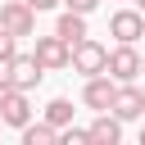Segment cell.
<instances>
[{"mask_svg": "<svg viewBox=\"0 0 145 145\" xmlns=\"http://www.w3.org/2000/svg\"><path fill=\"white\" fill-rule=\"evenodd\" d=\"M104 54H109V45H100L95 36H82L77 45H68V68L82 77H95V72H104Z\"/></svg>", "mask_w": 145, "mask_h": 145, "instance_id": "obj_1", "label": "cell"}, {"mask_svg": "<svg viewBox=\"0 0 145 145\" xmlns=\"http://www.w3.org/2000/svg\"><path fill=\"white\" fill-rule=\"evenodd\" d=\"M0 27L23 41V36L36 32V9H32L27 0H0Z\"/></svg>", "mask_w": 145, "mask_h": 145, "instance_id": "obj_2", "label": "cell"}, {"mask_svg": "<svg viewBox=\"0 0 145 145\" xmlns=\"http://www.w3.org/2000/svg\"><path fill=\"white\" fill-rule=\"evenodd\" d=\"M109 113H113L118 122H140V118H145V91H140L136 82H118Z\"/></svg>", "mask_w": 145, "mask_h": 145, "instance_id": "obj_3", "label": "cell"}, {"mask_svg": "<svg viewBox=\"0 0 145 145\" xmlns=\"http://www.w3.org/2000/svg\"><path fill=\"white\" fill-rule=\"evenodd\" d=\"M104 72H109L113 82H136V77H140V50L118 41V45L104 54Z\"/></svg>", "mask_w": 145, "mask_h": 145, "instance_id": "obj_4", "label": "cell"}, {"mask_svg": "<svg viewBox=\"0 0 145 145\" xmlns=\"http://www.w3.org/2000/svg\"><path fill=\"white\" fill-rule=\"evenodd\" d=\"M5 77H9V86H14V91H27V95H32V91L41 86L45 68H41L32 54H14V59L5 63Z\"/></svg>", "mask_w": 145, "mask_h": 145, "instance_id": "obj_5", "label": "cell"}, {"mask_svg": "<svg viewBox=\"0 0 145 145\" xmlns=\"http://www.w3.org/2000/svg\"><path fill=\"white\" fill-rule=\"evenodd\" d=\"M109 36L122 41V45H136L145 36V14L140 9H113L109 14Z\"/></svg>", "mask_w": 145, "mask_h": 145, "instance_id": "obj_6", "label": "cell"}, {"mask_svg": "<svg viewBox=\"0 0 145 145\" xmlns=\"http://www.w3.org/2000/svg\"><path fill=\"white\" fill-rule=\"evenodd\" d=\"M32 59L45 68V72H63L68 68V41L63 36H36V50H32Z\"/></svg>", "mask_w": 145, "mask_h": 145, "instance_id": "obj_7", "label": "cell"}, {"mask_svg": "<svg viewBox=\"0 0 145 145\" xmlns=\"http://www.w3.org/2000/svg\"><path fill=\"white\" fill-rule=\"evenodd\" d=\"M113 91H118V82H113L109 72H95V77H86V86H82V104L100 113V109L113 104Z\"/></svg>", "mask_w": 145, "mask_h": 145, "instance_id": "obj_8", "label": "cell"}, {"mask_svg": "<svg viewBox=\"0 0 145 145\" xmlns=\"http://www.w3.org/2000/svg\"><path fill=\"white\" fill-rule=\"evenodd\" d=\"M23 122H32V100H27V91H9L5 95V104H0V127H23Z\"/></svg>", "mask_w": 145, "mask_h": 145, "instance_id": "obj_9", "label": "cell"}, {"mask_svg": "<svg viewBox=\"0 0 145 145\" xmlns=\"http://www.w3.org/2000/svg\"><path fill=\"white\" fill-rule=\"evenodd\" d=\"M86 140H95V145H118V140H122V122H118L109 109H100L95 122L86 127Z\"/></svg>", "mask_w": 145, "mask_h": 145, "instance_id": "obj_10", "label": "cell"}, {"mask_svg": "<svg viewBox=\"0 0 145 145\" xmlns=\"http://www.w3.org/2000/svg\"><path fill=\"white\" fill-rule=\"evenodd\" d=\"M54 36H63L68 45H77L82 36H91V32H86V14H72V9H63V14H59V23H54Z\"/></svg>", "mask_w": 145, "mask_h": 145, "instance_id": "obj_11", "label": "cell"}, {"mask_svg": "<svg viewBox=\"0 0 145 145\" xmlns=\"http://www.w3.org/2000/svg\"><path fill=\"white\" fill-rule=\"evenodd\" d=\"M18 131H23V145H54L59 140V127H50L45 118L41 122H23Z\"/></svg>", "mask_w": 145, "mask_h": 145, "instance_id": "obj_12", "label": "cell"}, {"mask_svg": "<svg viewBox=\"0 0 145 145\" xmlns=\"http://www.w3.org/2000/svg\"><path fill=\"white\" fill-rule=\"evenodd\" d=\"M45 122H50V127H68V122H72V100H63V95L50 100V104H45Z\"/></svg>", "mask_w": 145, "mask_h": 145, "instance_id": "obj_13", "label": "cell"}, {"mask_svg": "<svg viewBox=\"0 0 145 145\" xmlns=\"http://www.w3.org/2000/svg\"><path fill=\"white\" fill-rule=\"evenodd\" d=\"M14 54H18V36H9V32L0 27V68H5V63H9Z\"/></svg>", "mask_w": 145, "mask_h": 145, "instance_id": "obj_14", "label": "cell"}, {"mask_svg": "<svg viewBox=\"0 0 145 145\" xmlns=\"http://www.w3.org/2000/svg\"><path fill=\"white\" fill-rule=\"evenodd\" d=\"M59 140H68V145H82V140H86V127H72V122H68V127H59Z\"/></svg>", "mask_w": 145, "mask_h": 145, "instance_id": "obj_15", "label": "cell"}, {"mask_svg": "<svg viewBox=\"0 0 145 145\" xmlns=\"http://www.w3.org/2000/svg\"><path fill=\"white\" fill-rule=\"evenodd\" d=\"M63 9H72V14H95L100 9V0H59Z\"/></svg>", "mask_w": 145, "mask_h": 145, "instance_id": "obj_16", "label": "cell"}, {"mask_svg": "<svg viewBox=\"0 0 145 145\" xmlns=\"http://www.w3.org/2000/svg\"><path fill=\"white\" fill-rule=\"evenodd\" d=\"M27 5H32V9H36V14H45V9H54V5H59V0H27Z\"/></svg>", "mask_w": 145, "mask_h": 145, "instance_id": "obj_17", "label": "cell"}, {"mask_svg": "<svg viewBox=\"0 0 145 145\" xmlns=\"http://www.w3.org/2000/svg\"><path fill=\"white\" fill-rule=\"evenodd\" d=\"M9 91H14V86H9V77L0 72V104H5V95H9Z\"/></svg>", "mask_w": 145, "mask_h": 145, "instance_id": "obj_18", "label": "cell"}, {"mask_svg": "<svg viewBox=\"0 0 145 145\" xmlns=\"http://www.w3.org/2000/svg\"><path fill=\"white\" fill-rule=\"evenodd\" d=\"M140 145H145V122H140Z\"/></svg>", "mask_w": 145, "mask_h": 145, "instance_id": "obj_19", "label": "cell"}, {"mask_svg": "<svg viewBox=\"0 0 145 145\" xmlns=\"http://www.w3.org/2000/svg\"><path fill=\"white\" fill-rule=\"evenodd\" d=\"M140 77H145V54H140Z\"/></svg>", "mask_w": 145, "mask_h": 145, "instance_id": "obj_20", "label": "cell"}, {"mask_svg": "<svg viewBox=\"0 0 145 145\" xmlns=\"http://www.w3.org/2000/svg\"><path fill=\"white\" fill-rule=\"evenodd\" d=\"M136 9H140V14H145V0H136Z\"/></svg>", "mask_w": 145, "mask_h": 145, "instance_id": "obj_21", "label": "cell"}]
</instances>
